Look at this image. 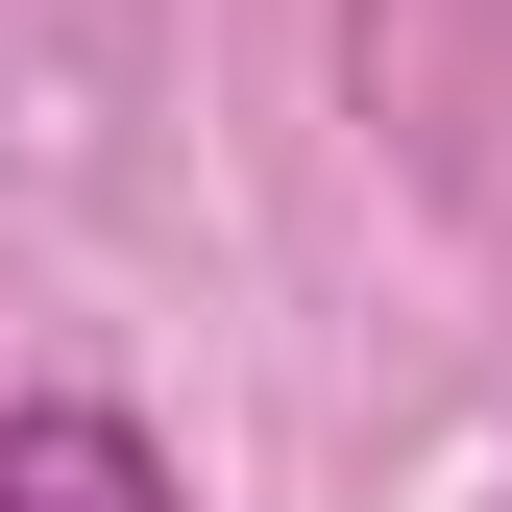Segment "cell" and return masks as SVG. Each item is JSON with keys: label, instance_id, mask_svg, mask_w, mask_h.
<instances>
[{"label": "cell", "instance_id": "1", "mask_svg": "<svg viewBox=\"0 0 512 512\" xmlns=\"http://www.w3.org/2000/svg\"><path fill=\"white\" fill-rule=\"evenodd\" d=\"M0 512H171V464H147V415L25 391V415H0Z\"/></svg>", "mask_w": 512, "mask_h": 512}]
</instances>
